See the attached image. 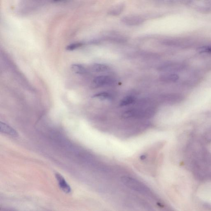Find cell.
<instances>
[{
    "label": "cell",
    "mask_w": 211,
    "mask_h": 211,
    "mask_svg": "<svg viewBox=\"0 0 211 211\" xmlns=\"http://www.w3.org/2000/svg\"><path fill=\"white\" fill-rule=\"evenodd\" d=\"M109 69L108 66L105 64H95L91 67V69L93 71L95 72H102L107 71Z\"/></svg>",
    "instance_id": "30bf717a"
},
{
    "label": "cell",
    "mask_w": 211,
    "mask_h": 211,
    "mask_svg": "<svg viewBox=\"0 0 211 211\" xmlns=\"http://www.w3.org/2000/svg\"><path fill=\"white\" fill-rule=\"evenodd\" d=\"M113 82V81L111 77L105 75L97 76L94 80V83L100 86L111 84Z\"/></svg>",
    "instance_id": "8992f818"
},
{
    "label": "cell",
    "mask_w": 211,
    "mask_h": 211,
    "mask_svg": "<svg viewBox=\"0 0 211 211\" xmlns=\"http://www.w3.org/2000/svg\"><path fill=\"white\" fill-rule=\"evenodd\" d=\"M82 45V43H73V44H70L67 46V48H66V49L67 50H68V51H73L74 49L80 48Z\"/></svg>",
    "instance_id": "5bb4252c"
},
{
    "label": "cell",
    "mask_w": 211,
    "mask_h": 211,
    "mask_svg": "<svg viewBox=\"0 0 211 211\" xmlns=\"http://www.w3.org/2000/svg\"><path fill=\"white\" fill-rule=\"evenodd\" d=\"M134 98L133 96H126L121 100L120 103V106L122 107L131 104L134 102Z\"/></svg>",
    "instance_id": "7c38bea8"
},
{
    "label": "cell",
    "mask_w": 211,
    "mask_h": 211,
    "mask_svg": "<svg viewBox=\"0 0 211 211\" xmlns=\"http://www.w3.org/2000/svg\"><path fill=\"white\" fill-rule=\"evenodd\" d=\"M198 51L201 53L211 54V45L201 47L198 49Z\"/></svg>",
    "instance_id": "9a60e30c"
},
{
    "label": "cell",
    "mask_w": 211,
    "mask_h": 211,
    "mask_svg": "<svg viewBox=\"0 0 211 211\" xmlns=\"http://www.w3.org/2000/svg\"><path fill=\"white\" fill-rule=\"evenodd\" d=\"M152 115V112L150 110H141L140 109H131L125 112L122 117L125 118H144L150 117Z\"/></svg>",
    "instance_id": "7a4b0ae2"
},
{
    "label": "cell",
    "mask_w": 211,
    "mask_h": 211,
    "mask_svg": "<svg viewBox=\"0 0 211 211\" xmlns=\"http://www.w3.org/2000/svg\"><path fill=\"white\" fill-rule=\"evenodd\" d=\"M145 20L141 16L137 15H129L125 16L122 21L125 24L130 26L138 25L144 22Z\"/></svg>",
    "instance_id": "3957f363"
},
{
    "label": "cell",
    "mask_w": 211,
    "mask_h": 211,
    "mask_svg": "<svg viewBox=\"0 0 211 211\" xmlns=\"http://www.w3.org/2000/svg\"><path fill=\"white\" fill-rule=\"evenodd\" d=\"M185 65L184 64L177 62H169L164 65L161 68L163 70L168 71H181L185 69Z\"/></svg>",
    "instance_id": "277c9868"
},
{
    "label": "cell",
    "mask_w": 211,
    "mask_h": 211,
    "mask_svg": "<svg viewBox=\"0 0 211 211\" xmlns=\"http://www.w3.org/2000/svg\"><path fill=\"white\" fill-rule=\"evenodd\" d=\"M71 69L74 73L77 74H83L86 72V70L83 66L77 64H72Z\"/></svg>",
    "instance_id": "9c48e42d"
},
{
    "label": "cell",
    "mask_w": 211,
    "mask_h": 211,
    "mask_svg": "<svg viewBox=\"0 0 211 211\" xmlns=\"http://www.w3.org/2000/svg\"><path fill=\"white\" fill-rule=\"evenodd\" d=\"M160 80L166 82H174L177 81L179 79V75L173 73H168L163 74L160 77Z\"/></svg>",
    "instance_id": "ba28073f"
},
{
    "label": "cell",
    "mask_w": 211,
    "mask_h": 211,
    "mask_svg": "<svg viewBox=\"0 0 211 211\" xmlns=\"http://www.w3.org/2000/svg\"><path fill=\"white\" fill-rule=\"evenodd\" d=\"M55 176L60 188L65 193H68L71 191V188L69 185L66 182L64 178L61 174H56Z\"/></svg>",
    "instance_id": "5b68a950"
},
{
    "label": "cell",
    "mask_w": 211,
    "mask_h": 211,
    "mask_svg": "<svg viewBox=\"0 0 211 211\" xmlns=\"http://www.w3.org/2000/svg\"><path fill=\"white\" fill-rule=\"evenodd\" d=\"M55 2H59V1H62V0H53Z\"/></svg>",
    "instance_id": "2e32d148"
},
{
    "label": "cell",
    "mask_w": 211,
    "mask_h": 211,
    "mask_svg": "<svg viewBox=\"0 0 211 211\" xmlns=\"http://www.w3.org/2000/svg\"><path fill=\"white\" fill-rule=\"evenodd\" d=\"M121 181L126 187L132 190L147 196H154L153 192L147 186L134 178L125 176L121 177Z\"/></svg>",
    "instance_id": "6da1fadb"
},
{
    "label": "cell",
    "mask_w": 211,
    "mask_h": 211,
    "mask_svg": "<svg viewBox=\"0 0 211 211\" xmlns=\"http://www.w3.org/2000/svg\"><path fill=\"white\" fill-rule=\"evenodd\" d=\"M0 128H1V132L2 133L9 134V135L15 136V137L18 136V133L13 128L8 125L6 124L4 122H1L0 123Z\"/></svg>",
    "instance_id": "52a82bcc"
},
{
    "label": "cell",
    "mask_w": 211,
    "mask_h": 211,
    "mask_svg": "<svg viewBox=\"0 0 211 211\" xmlns=\"http://www.w3.org/2000/svg\"><path fill=\"white\" fill-rule=\"evenodd\" d=\"M124 8L123 5L120 4L119 5L114 7L110 10L109 14L110 15H113V16H117L120 15L123 11Z\"/></svg>",
    "instance_id": "8fae6325"
},
{
    "label": "cell",
    "mask_w": 211,
    "mask_h": 211,
    "mask_svg": "<svg viewBox=\"0 0 211 211\" xmlns=\"http://www.w3.org/2000/svg\"><path fill=\"white\" fill-rule=\"evenodd\" d=\"M93 97L98 98L102 100H108V99L111 98L110 95H109V94L108 93H106V92H102V93L95 94L93 96Z\"/></svg>",
    "instance_id": "4fadbf2b"
}]
</instances>
